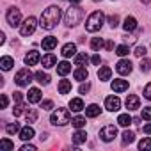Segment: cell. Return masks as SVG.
Here are the masks:
<instances>
[{"mask_svg": "<svg viewBox=\"0 0 151 151\" xmlns=\"http://www.w3.org/2000/svg\"><path fill=\"white\" fill-rule=\"evenodd\" d=\"M60 16H62V11L59 6H50L43 11L41 18H39V25L45 29V30H52L57 27V23L60 22Z\"/></svg>", "mask_w": 151, "mask_h": 151, "instance_id": "1", "label": "cell"}, {"mask_svg": "<svg viewBox=\"0 0 151 151\" xmlns=\"http://www.w3.org/2000/svg\"><path fill=\"white\" fill-rule=\"evenodd\" d=\"M82 18H84V9L75 4V6H71V7L66 11V14H64V23H66L68 27H75V25H78V23L82 22Z\"/></svg>", "mask_w": 151, "mask_h": 151, "instance_id": "2", "label": "cell"}, {"mask_svg": "<svg viewBox=\"0 0 151 151\" xmlns=\"http://www.w3.org/2000/svg\"><path fill=\"white\" fill-rule=\"evenodd\" d=\"M103 23H105V14L101 11H94L86 22V30L87 32H98L103 27Z\"/></svg>", "mask_w": 151, "mask_h": 151, "instance_id": "3", "label": "cell"}, {"mask_svg": "<svg viewBox=\"0 0 151 151\" xmlns=\"http://www.w3.org/2000/svg\"><path fill=\"white\" fill-rule=\"evenodd\" d=\"M71 121L69 117V110L68 109H57L52 116H50V123L55 124V126H64Z\"/></svg>", "mask_w": 151, "mask_h": 151, "instance_id": "4", "label": "cell"}, {"mask_svg": "<svg viewBox=\"0 0 151 151\" xmlns=\"http://www.w3.org/2000/svg\"><path fill=\"white\" fill-rule=\"evenodd\" d=\"M32 78H34V75L30 73L29 68H22V69L14 75V82H16L20 87H27V86L32 82Z\"/></svg>", "mask_w": 151, "mask_h": 151, "instance_id": "5", "label": "cell"}, {"mask_svg": "<svg viewBox=\"0 0 151 151\" xmlns=\"http://www.w3.org/2000/svg\"><path fill=\"white\" fill-rule=\"evenodd\" d=\"M6 20L11 27H20L22 25V13L18 7H9L6 13Z\"/></svg>", "mask_w": 151, "mask_h": 151, "instance_id": "6", "label": "cell"}, {"mask_svg": "<svg viewBox=\"0 0 151 151\" xmlns=\"http://www.w3.org/2000/svg\"><path fill=\"white\" fill-rule=\"evenodd\" d=\"M36 27H37V20H36L34 16H29V18L20 25V34H22V36H30V34H34Z\"/></svg>", "mask_w": 151, "mask_h": 151, "instance_id": "7", "label": "cell"}, {"mask_svg": "<svg viewBox=\"0 0 151 151\" xmlns=\"http://www.w3.org/2000/svg\"><path fill=\"white\" fill-rule=\"evenodd\" d=\"M116 135H117V128H116L114 124H107V126H103V128L100 130V139H101L103 142H110V140H114Z\"/></svg>", "mask_w": 151, "mask_h": 151, "instance_id": "8", "label": "cell"}, {"mask_svg": "<svg viewBox=\"0 0 151 151\" xmlns=\"http://www.w3.org/2000/svg\"><path fill=\"white\" fill-rule=\"evenodd\" d=\"M132 69H133V64H132L128 59H121V60L116 64V71H117L119 75H130Z\"/></svg>", "mask_w": 151, "mask_h": 151, "instance_id": "9", "label": "cell"}, {"mask_svg": "<svg viewBox=\"0 0 151 151\" xmlns=\"http://www.w3.org/2000/svg\"><path fill=\"white\" fill-rule=\"evenodd\" d=\"M105 109L110 110V112H117V110L121 109V100H119L117 96H109V98L105 100Z\"/></svg>", "mask_w": 151, "mask_h": 151, "instance_id": "10", "label": "cell"}, {"mask_svg": "<svg viewBox=\"0 0 151 151\" xmlns=\"http://www.w3.org/2000/svg\"><path fill=\"white\" fill-rule=\"evenodd\" d=\"M39 60H41V55H39V52H36V50H30V52L25 55V64H27V66H36Z\"/></svg>", "mask_w": 151, "mask_h": 151, "instance_id": "11", "label": "cell"}, {"mask_svg": "<svg viewBox=\"0 0 151 151\" xmlns=\"http://www.w3.org/2000/svg\"><path fill=\"white\" fill-rule=\"evenodd\" d=\"M124 105H126V109H128V110H137V109L140 107V100H139V96H137V94H130V96L126 98Z\"/></svg>", "mask_w": 151, "mask_h": 151, "instance_id": "12", "label": "cell"}, {"mask_svg": "<svg viewBox=\"0 0 151 151\" xmlns=\"http://www.w3.org/2000/svg\"><path fill=\"white\" fill-rule=\"evenodd\" d=\"M73 77H75V80H78V82H84V80H87V77H89V71L86 69V66H78L77 69H75Z\"/></svg>", "mask_w": 151, "mask_h": 151, "instance_id": "13", "label": "cell"}, {"mask_svg": "<svg viewBox=\"0 0 151 151\" xmlns=\"http://www.w3.org/2000/svg\"><path fill=\"white\" fill-rule=\"evenodd\" d=\"M126 89H128V82H126V80L116 78V80L112 82V91H114V93H124Z\"/></svg>", "mask_w": 151, "mask_h": 151, "instance_id": "14", "label": "cell"}, {"mask_svg": "<svg viewBox=\"0 0 151 151\" xmlns=\"http://www.w3.org/2000/svg\"><path fill=\"white\" fill-rule=\"evenodd\" d=\"M60 53H62V57H75L77 55V46H75L73 43H66L64 46H62V50H60Z\"/></svg>", "mask_w": 151, "mask_h": 151, "instance_id": "15", "label": "cell"}, {"mask_svg": "<svg viewBox=\"0 0 151 151\" xmlns=\"http://www.w3.org/2000/svg\"><path fill=\"white\" fill-rule=\"evenodd\" d=\"M41 46H43V50H46V52L53 50V48L57 46V37H53V36H48V37H45V39L41 41Z\"/></svg>", "mask_w": 151, "mask_h": 151, "instance_id": "16", "label": "cell"}, {"mask_svg": "<svg viewBox=\"0 0 151 151\" xmlns=\"http://www.w3.org/2000/svg\"><path fill=\"white\" fill-rule=\"evenodd\" d=\"M27 100H29V103H39V101H41V91H39L37 87H32V89H29Z\"/></svg>", "mask_w": 151, "mask_h": 151, "instance_id": "17", "label": "cell"}, {"mask_svg": "<svg viewBox=\"0 0 151 151\" xmlns=\"http://www.w3.org/2000/svg\"><path fill=\"white\" fill-rule=\"evenodd\" d=\"M110 77H112V69H110L109 66H101V68L98 69V78H100L101 82L110 80Z\"/></svg>", "mask_w": 151, "mask_h": 151, "instance_id": "18", "label": "cell"}, {"mask_svg": "<svg viewBox=\"0 0 151 151\" xmlns=\"http://www.w3.org/2000/svg\"><path fill=\"white\" fill-rule=\"evenodd\" d=\"M34 133H36V132H34V128L27 124V126H23V128L20 130V139L27 142V140H30V139L34 137Z\"/></svg>", "mask_w": 151, "mask_h": 151, "instance_id": "19", "label": "cell"}, {"mask_svg": "<svg viewBox=\"0 0 151 151\" xmlns=\"http://www.w3.org/2000/svg\"><path fill=\"white\" fill-rule=\"evenodd\" d=\"M86 140H87V133H86L84 130H80V128H78L77 132H75V133H73V142H75V144H77V146H80V144H84Z\"/></svg>", "mask_w": 151, "mask_h": 151, "instance_id": "20", "label": "cell"}, {"mask_svg": "<svg viewBox=\"0 0 151 151\" xmlns=\"http://www.w3.org/2000/svg\"><path fill=\"white\" fill-rule=\"evenodd\" d=\"M123 29H124L126 32L135 30V29H137V20H135L133 16H126V18H124V22H123Z\"/></svg>", "mask_w": 151, "mask_h": 151, "instance_id": "21", "label": "cell"}, {"mask_svg": "<svg viewBox=\"0 0 151 151\" xmlns=\"http://www.w3.org/2000/svg\"><path fill=\"white\" fill-rule=\"evenodd\" d=\"M41 62H43L45 68H53V66H57V57H55L53 53H46V55L41 59Z\"/></svg>", "mask_w": 151, "mask_h": 151, "instance_id": "22", "label": "cell"}, {"mask_svg": "<svg viewBox=\"0 0 151 151\" xmlns=\"http://www.w3.org/2000/svg\"><path fill=\"white\" fill-rule=\"evenodd\" d=\"M13 66H14V59H13V57H9V55H4L2 59H0V68H2L4 71H9Z\"/></svg>", "mask_w": 151, "mask_h": 151, "instance_id": "23", "label": "cell"}, {"mask_svg": "<svg viewBox=\"0 0 151 151\" xmlns=\"http://www.w3.org/2000/svg\"><path fill=\"white\" fill-rule=\"evenodd\" d=\"M100 114H101V109H100L96 103H91V105L86 109V116H87V117H98Z\"/></svg>", "mask_w": 151, "mask_h": 151, "instance_id": "24", "label": "cell"}, {"mask_svg": "<svg viewBox=\"0 0 151 151\" xmlns=\"http://www.w3.org/2000/svg\"><path fill=\"white\" fill-rule=\"evenodd\" d=\"M69 71H71V64H69V62L62 60V62H59V64H57V73L60 75V77H66Z\"/></svg>", "mask_w": 151, "mask_h": 151, "instance_id": "25", "label": "cell"}, {"mask_svg": "<svg viewBox=\"0 0 151 151\" xmlns=\"http://www.w3.org/2000/svg\"><path fill=\"white\" fill-rule=\"evenodd\" d=\"M34 78H36V82H39L41 86H48L50 84V77L46 73H43V71H36L34 73Z\"/></svg>", "mask_w": 151, "mask_h": 151, "instance_id": "26", "label": "cell"}, {"mask_svg": "<svg viewBox=\"0 0 151 151\" xmlns=\"http://www.w3.org/2000/svg\"><path fill=\"white\" fill-rule=\"evenodd\" d=\"M69 109H71L73 112H80V110H84L86 107H84V101H82L80 98H73V100L69 101Z\"/></svg>", "mask_w": 151, "mask_h": 151, "instance_id": "27", "label": "cell"}, {"mask_svg": "<svg viewBox=\"0 0 151 151\" xmlns=\"http://www.w3.org/2000/svg\"><path fill=\"white\" fill-rule=\"evenodd\" d=\"M132 123H133V119H132V116H130V114H121V116L117 117V124H119V126H123V128L130 126Z\"/></svg>", "mask_w": 151, "mask_h": 151, "instance_id": "28", "label": "cell"}, {"mask_svg": "<svg viewBox=\"0 0 151 151\" xmlns=\"http://www.w3.org/2000/svg\"><path fill=\"white\" fill-rule=\"evenodd\" d=\"M87 62H89L87 53H77L75 55V66H87Z\"/></svg>", "mask_w": 151, "mask_h": 151, "instance_id": "29", "label": "cell"}, {"mask_svg": "<svg viewBox=\"0 0 151 151\" xmlns=\"http://www.w3.org/2000/svg\"><path fill=\"white\" fill-rule=\"evenodd\" d=\"M59 93H60V94L71 93V82H69V80H60V82H59Z\"/></svg>", "mask_w": 151, "mask_h": 151, "instance_id": "30", "label": "cell"}, {"mask_svg": "<svg viewBox=\"0 0 151 151\" xmlns=\"http://www.w3.org/2000/svg\"><path fill=\"white\" fill-rule=\"evenodd\" d=\"M103 46H105V43H103L101 37H93V41H91V48H93L94 52H100Z\"/></svg>", "mask_w": 151, "mask_h": 151, "instance_id": "31", "label": "cell"}, {"mask_svg": "<svg viewBox=\"0 0 151 151\" xmlns=\"http://www.w3.org/2000/svg\"><path fill=\"white\" fill-rule=\"evenodd\" d=\"M133 140H135V133L130 132V130H124L123 132V144L126 146V144H132Z\"/></svg>", "mask_w": 151, "mask_h": 151, "instance_id": "32", "label": "cell"}, {"mask_svg": "<svg viewBox=\"0 0 151 151\" xmlns=\"http://www.w3.org/2000/svg\"><path fill=\"white\" fill-rule=\"evenodd\" d=\"M25 109H27V105H25L23 101H20V103H14V109H13V114H14V117L22 116V114L25 112Z\"/></svg>", "mask_w": 151, "mask_h": 151, "instance_id": "33", "label": "cell"}, {"mask_svg": "<svg viewBox=\"0 0 151 151\" xmlns=\"http://www.w3.org/2000/svg\"><path fill=\"white\" fill-rule=\"evenodd\" d=\"M71 124H73L75 128H82V126H86V117H84V116L73 117V119H71Z\"/></svg>", "mask_w": 151, "mask_h": 151, "instance_id": "34", "label": "cell"}, {"mask_svg": "<svg viewBox=\"0 0 151 151\" xmlns=\"http://www.w3.org/2000/svg\"><path fill=\"white\" fill-rule=\"evenodd\" d=\"M25 117H27V123H36V119H37V110H36V109H29V110L25 112Z\"/></svg>", "mask_w": 151, "mask_h": 151, "instance_id": "35", "label": "cell"}, {"mask_svg": "<svg viewBox=\"0 0 151 151\" xmlns=\"http://www.w3.org/2000/svg\"><path fill=\"white\" fill-rule=\"evenodd\" d=\"M20 130H22V128H20V124H18V123H9V124L6 126V132H7L9 135H14V133H20Z\"/></svg>", "mask_w": 151, "mask_h": 151, "instance_id": "36", "label": "cell"}, {"mask_svg": "<svg viewBox=\"0 0 151 151\" xmlns=\"http://www.w3.org/2000/svg\"><path fill=\"white\" fill-rule=\"evenodd\" d=\"M116 53H117L119 57H124V55L130 53V46H126V45H119V46L116 48Z\"/></svg>", "mask_w": 151, "mask_h": 151, "instance_id": "37", "label": "cell"}, {"mask_svg": "<svg viewBox=\"0 0 151 151\" xmlns=\"http://www.w3.org/2000/svg\"><path fill=\"white\" fill-rule=\"evenodd\" d=\"M139 149L140 151H149L151 149V139H142L139 142Z\"/></svg>", "mask_w": 151, "mask_h": 151, "instance_id": "38", "label": "cell"}, {"mask_svg": "<svg viewBox=\"0 0 151 151\" xmlns=\"http://www.w3.org/2000/svg\"><path fill=\"white\" fill-rule=\"evenodd\" d=\"M139 68H140V71H142V73H147V71L151 69V60H149V59H142Z\"/></svg>", "mask_w": 151, "mask_h": 151, "instance_id": "39", "label": "cell"}, {"mask_svg": "<svg viewBox=\"0 0 151 151\" xmlns=\"http://www.w3.org/2000/svg\"><path fill=\"white\" fill-rule=\"evenodd\" d=\"M0 147H2V149H14V144L9 139H2V140H0Z\"/></svg>", "mask_w": 151, "mask_h": 151, "instance_id": "40", "label": "cell"}, {"mask_svg": "<svg viewBox=\"0 0 151 151\" xmlns=\"http://www.w3.org/2000/svg\"><path fill=\"white\" fill-rule=\"evenodd\" d=\"M109 25H110L112 29H116V27L119 25V16H117V14H112V16H109Z\"/></svg>", "mask_w": 151, "mask_h": 151, "instance_id": "41", "label": "cell"}, {"mask_svg": "<svg viewBox=\"0 0 151 151\" xmlns=\"http://www.w3.org/2000/svg\"><path fill=\"white\" fill-rule=\"evenodd\" d=\"M41 109H43V110H52V109H53V101H52V100L41 101Z\"/></svg>", "mask_w": 151, "mask_h": 151, "instance_id": "42", "label": "cell"}, {"mask_svg": "<svg viewBox=\"0 0 151 151\" xmlns=\"http://www.w3.org/2000/svg\"><path fill=\"white\" fill-rule=\"evenodd\" d=\"M142 119L151 121V107H144L142 109Z\"/></svg>", "mask_w": 151, "mask_h": 151, "instance_id": "43", "label": "cell"}, {"mask_svg": "<svg viewBox=\"0 0 151 151\" xmlns=\"http://www.w3.org/2000/svg\"><path fill=\"white\" fill-rule=\"evenodd\" d=\"M133 53H135V55H137V57H144V55H146V53H147V50H146V46H137V48H135V52H133Z\"/></svg>", "mask_w": 151, "mask_h": 151, "instance_id": "44", "label": "cell"}, {"mask_svg": "<svg viewBox=\"0 0 151 151\" xmlns=\"http://www.w3.org/2000/svg\"><path fill=\"white\" fill-rule=\"evenodd\" d=\"M144 98L151 101V82H149V84H147V86L144 87Z\"/></svg>", "mask_w": 151, "mask_h": 151, "instance_id": "45", "label": "cell"}, {"mask_svg": "<svg viewBox=\"0 0 151 151\" xmlns=\"http://www.w3.org/2000/svg\"><path fill=\"white\" fill-rule=\"evenodd\" d=\"M13 100H14V103H20V101H23V93L16 91V93L13 94Z\"/></svg>", "mask_w": 151, "mask_h": 151, "instance_id": "46", "label": "cell"}, {"mask_svg": "<svg viewBox=\"0 0 151 151\" xmlns=\"http://www.w3.org/2000/svg\"><path fill=\"white\" fill-rule=\"evenodd\" d=\"M89 89H91V86H89V84H82L78 91H80V94H86V93H89Z\"/></svg>", "mask_w": 151, "mask_h": 151, "instance_id": "47", "label": "cell"}, {"mask_svg": "<svg viewBox=\"0 0 151 151\" xmlns=\"http://www.w3.org/2000/svg\"><path fill=\"white\" fill-rule=\"evenodd\" d=\"M22 151H36V146L34 144H23L22 146Z\"/></svg>", "mask_w": 151, "mask_h": 151, "instance_id": "48", "label": "cell"}, {"mask_svg": "<svg viewBox=\"0 0 151 151\" xmlns=\"http://www.w3.org/2000/svg\"><path fill=\"white\" fill-rule=\"evenodd\" d=\"M91 60H93V64H96V66H98V64H100V62H101V57H100V55H98V53H94V55H93V57H91Z\"/></svg>", "mask_w": 151, "mask_h": 151, "instance_id": "49", "label": "cell"}, {"mask_svg": "<svg viewBox=\"0 0 151 151\" xmlns=\"http://www.w3.org/2000/svg\"><path fill=\"white\" fill-rule=\"evenodd\" d=\"M7 101H9V100H7V96H6V94H2V100H0V105H2V109H6V107H7Z\"/></svg>", "mask_w": 151, "mask_h": 151, "instance_id": "50", "label": "cell"}, {"mask_svg": "<svg viewBox=\"0 0 151 151\" xmlns=\"http://www.w3.org/2000/svg\"><path fill=\"white\" fill-rule=\"evenodd\" d=\"M144 132H146L147 135H151V123H147V124L144 126Z\"/></svg>", "mask_w": 151, "mask_h": 151, "instance_id": "51", "label": "cell"}, {"mask_svg": "<svg viewBox=\"0 0 151 151\" xmlns=\"http://www.w3.org/2000/svg\"><path fill=\"white\" fill-rule=\"evenodd\" d=\"M105 46H107V50H114V43H112V41H109Z\"/></svg>", "mask_w": 151, "mask_h": 151, "instance_id": "52", "label": "cell"}, {"mask_svg": "<svg viewBox=\"0 0 151 151\" xmlns=\"http://www.w3.org/2000/svg\"><path fill=\"white\" fill-rule=\"evenodd\" d=\"M69 2H71V4H80L82 0H69Z\"/></svg>", "mask_w": 151, "mask_h": 151, "instance_id": "53", "label": "cell"}, {"mask_svg": "<svg viewBox=\"0 0 151 151\" xmlns=\"http://www.w3.org/2000/svg\"><path fill=\"white\" fill-rule=\"evenodd\" d=\"M140 2H144V4H149V0H140Z\"/></svg>", "mask_w": 151, "mask_h": 151, "instance_id": "54", "label": "cell"}, {"mask_svg": "<svg viewBox=\"0 0 151 151\" xmlns=\"http://www.w3.org/2000/svg\"><path fill=\"white\" fill-rule=\"evenodd\" d=\"M93 2H100V0H93Z\"/></svg>", "mask_w": 151, "mask_h": 151, "instance_id": "55", "label": "cell"}]
</instances>
